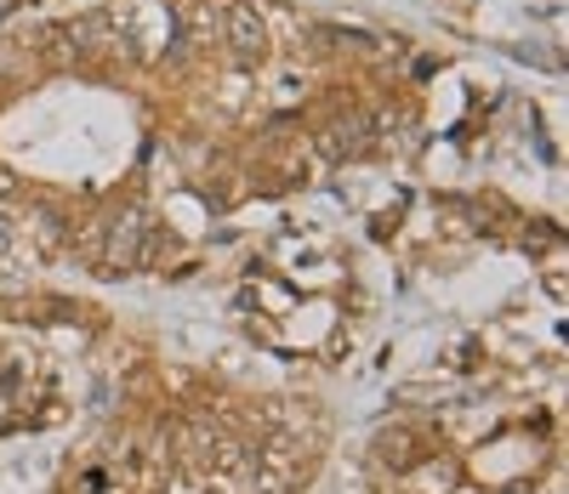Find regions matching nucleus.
<instances>
[{
	"instance_id": "1",
	"label": "nucleus",
	"mask_w": 569,
	"mask_h": 494,
	"mask_svg": "<svg viewBox=\"0 0 569 494\" xmlns=\"http://www.w3.org/2000/svg\"><path fill=\"white\" fill-rule=\"evenodd\" d=\"M228 29H233V46H240V52H262V23H257L246 7L228 18Z\"/></svg>"
},
{
	"instance_id": "2",
	"label": "nucleus",
	"mask_w": 569,
	"mask_h": 494,
	"mask_svg": "<svg viewBox=\"0 0 569 494\" xmlns=\"http://www.w3.org/2000/svg\"><path fill=\"white\" fill-rule=\"evenodd\" d=\"M382 455L393 461V466H416L421 455H416V432H382Z\"/></svg>"
},
{
	"instance_id": "3",
	"label": "nucleus",
	"mask_w": 569,
	"mask_h": 494,
	"mask_svg": "<svg viewBox=\"0 0 569 494\" xmlns=\"http://www.w3.org/2000/svg\"><path fill=\"white\" fill-rule=\"evenodd\" d=\"M456 494H479V488H456Z\"/></svg>"
}]
</instances>
